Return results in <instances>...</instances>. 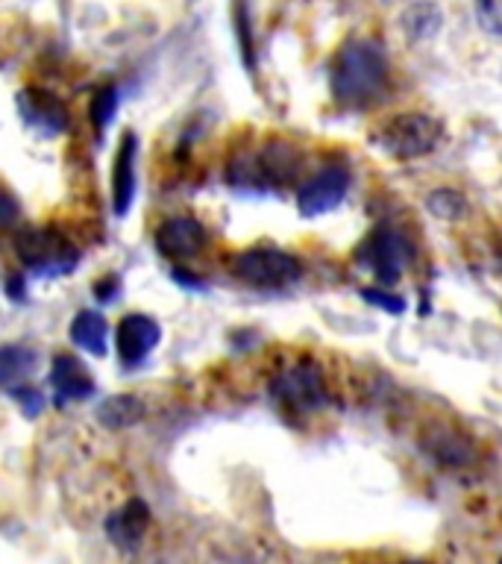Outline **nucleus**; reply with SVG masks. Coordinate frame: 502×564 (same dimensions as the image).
I'll list each match as a JSON object with an SVG mask.
<instances>
[{
  "label": "nucleus",
  "instance_id": "19",
  "mask_svg": "<svg viewBox=\"0 0 502 564\" xmlns=\"http://www.w3.org/2000/svg\"><path fill=\"white\" fill-rule=\"evenodd\" d=\"M429 206L438 212V215H444V218H456V215H461V209H465V197L456 192H438L429 197Z\"/></svg>",
  "mask_w": 502,
  "mask_h": 564
},
{
  "label": "nucleus",
  "instance_id": "17",
  "mask_svg": "<svg viewBox=\"0 0 502 564\" xmlns=\"http://www.w3.org/2000/svg\"><path fill=\"white\" fill-rule=\"evenodd\" d=\"M476 21L482 30L502 35V0H473Z\"/></svg>",
  "mask_w": 502,
  "mask_h": 564
},
{
  "label": "nucleus",
  "instance_id": "3",
  "mask_svg": "<svg viewBox=\"0 0 502 564\" xmlns=\"http://www.w3.org/2000/svg\"><path fill=\"white\" fill-rule=\"evenodd\" d=\"M271 394L276 397V403L297 414L317 412V409H324L326 400H329L324 370L317 368L315 361L306 359L294 361L291 368L276 373L271 382Z\"/></svg>",
  "mask_w": 502,
  "mask_h": 564
},
{
  "label": "nucleus",
  "instance_id": "8",
  "mask_svg": "<svg viewBox=\"0 0 502 564\" xmlns=\"http://www.w3.org/2000/svg\"><path fill=\"white\" fill-rule=\"evenodd\" d=\"M159 338H162V329L148 315H127L114 329V347L127 365H139L148 359V352L156 347Z\"/></svg>",
  "mask_w": 502,
  "mask_h": 564
},
{
  "label": "nucleus",
  "instance_id": "16",
  "mask_svg": "<svg viewBox=\"0 0 502 564\" xmlns=\"http://www.w3.org/2000/svg\"><path fill=\"white\" fill-rule=\"evenodd\" d=\"M97 414L106 426H130L141 417V403L135 397H109Z\"/></svg>",
  "mask_w": 502,
  "mask_h": 564
},
{
  "label": "nucleus",
  "instance_id": "13",
  "mask_svg": "<svg viewBox=\"0 0 502 564\" xmlns=\"http://www.w3.org/2000/svg\"><path fill=\"white\" fill-rule=\"evenodd\" d=\"M18 109L24 115L30 123H39L42 130L56 132L65 127V109L56 97H51L47 91H24V95L18 97Z\"/></svg>",
  "mask_w": 502,
  "mask_h": 564
},
{
  "label": "nucleus",
  "instance_id": "5",
  "mask_svg": "<svg viewBox=\"0 0 502 564\" xmlns=\"http://www.w3.org/2000/svg\"><path fill=\"white\" fill-rule=\"evenodd\" d=\"M18 256L35 273H65L77 264V247L51 229H30L18 238Z\"/></svg>",
  "mask_w": 502,
  "mask_h": 564
},
{
  "label": "nucleus",
  "instance_id": "4",
  "mask_svg": "<svg viewBox=\"0 0 502 564\" xmlns=\"http://www.w3.org/2000/svg\"><path fill=\"white\" fill-rule=\"evenodd\" d=\"M232 273L255 289H285L303 276V264L297 256L276 250V247H253V250L236 256Z\"/></svg>",
  "mask_w": 502,
  "mask_h": 564
},
{
  "label": "nucleus",
  "instance_id": "20",
  "mask_svg": "<svg viewBox=\"0 0 502 564\" xmlns=\"http://www.w3.org/2000/svg\"><path fill=\"white\" fill-rule=\"evenodd\" d=\"M15 218H18L15 197L0 188V229L12 227V224H15Z\"/></svg>",
  "mask_w": 502,
  "mask_h": 564
},
{
  "label": "nucleus",
  "instance_id": "10",
  "mask_svg": "<svg viewBox=\"0 0 502 564\" xmlns=\"http://www.w3.org/2000/svg\"><path fill=\"white\" fill-rule=\"evenodd\" d=\"M150 527V509L141 500L123 502L112 518L106 520V535L121 550H135Z\"/></svg>",
  "mask_w": 502,
  "mask_h": 564
},
{
  "label": "nucleus",
  "instance_id": "2",
  "mask_svg": "<svg viewBox=\"0 0 502 564\" xmlns=\"http://www.w3.org/2000/svg\"><path fill=\"white\" fill-rule=\"evenodd\" d=\"M444 127L432 115L405 112L394 115L391 121L379 130V148L394 159H421L438 148Z\"/></svg>",
  "mask_w": 502,
  "mask_h": 564
},
{
  "label": "nucleus",
  "instance_id": "1",
  "mask_svg": "<svg viewBox=\"0 0 502 564\" xmlns=\"http://www.w3.org/2000/svg\"><path fill=\"white\" fill-rule=\"evenodd\" d=\"M388 88V59L373 42L356 39L335 56L332 95L347 109H368Z\"/></svg>",
  "mask_w": 502,
  "mask_h": 564
},
{
  "label": "nucleus",
  "instance_id": "21",
  "mask_svg": "<svg viewBox=\"0 0 502 564\" xmlns=\"http://www.w3.org/2000/svg\"><path fill=\"white\" fill-rule=\"evenodd\" d=\"M364 297L370 300V303H376L379 308H388V312H403V300L400 297H394V294H382V291H373V289H368L364 291Z\"/></svg>",
  "mask_w": 502,
  "mask_h": 564
},
{
  "label": "nucleus",
  "instance_id": "12",
  "mask_svg": "<svg viewBox=\"0 0 502 564\" xmlns=\"http://www.w3.org/2000/svg\"><path fill=\"white\" fill-rule=\"evenodd\" d=\"M51 382L59 400H83V397L95 391V382L88 377V370L74 356H59V359L53 361Z\"/></svg>",
  "mask_w": 502,
  "mask_h": 564
},
{
  "label": "nucleus",
  "instance_id": "9",
  "mask_svg": "<svg viewBox=\"0 0 502 564\" xmlns=\"http://www.w3.org/2000/svg\"><path fill=\"white\" fill-rule=\"evenodd\" d=\"M206 247V229L194 218H171L156 232V250L167 259H192Z\"/></svg>",
  "mask_w": 502,
  "mask_h": 564
},
{
  "label": "nucleus",
  "instance_id": "6",
  "mask_svg": "<svg viewBox=\"0 0 502 564\" xmlns=\"http://www.w3.org/2000/svg\"><path fill=\"white\" fill-rule=\"evenodd\" d=\"M405 262H408V245L391 227L370 232V238L359 250V264L370 268L382 282H394L405 271Z\"/></svg>",
  "mask_w": 502,
  "mask_h": 564
},
{
  "label": "nucleus",
  "instance_id": "7",
  "mask_svg": "<svg viewBox=\"0 0 502 564\" xmlns=\"http://www.w3.org/2000/svg\"><path fill=\"white\" fill-rule=\"evenodd\" d=\"M347 188H350V174L347 167H326L320 174H315L303 188L297 192V206L303 215H324V212L335 209L338 203L347 197Z\"/></svg>",
  "mask_w": 502,
  "mask_h": 564
},
{
  "label": "nucleus",
  "instance_id": "18",
  "mask_svg": "<svg viewBox=\"0 0 502 564\" xmlns=\"http://www.w3.org/2000/svg\"><path fill=\"white\" fill-rule=\"evenodd\" d=\"M114 109H118V91L109 86L103 88V91L95 97V104H91V118H95L97 127H103V123L114 115Z\"/></svg>",
  "mask_w": 502,
  "mask_h": 564
},
{
  "label": "nucleus",
  "instance_id": "11",
  "mask_svg": "<svg viewBox=\"0 0 502 564\" xmlns=\"http://www.w3.org/2000/svg\"><path fill=\"white\" fill-rule=\"evenodd\" d=\"M135 153H139V141L132 132H123L112 167V203L118 215H127L132 197H135Z\"/></svg>",
  "mask_w": 502,
  "mask_h": 564
},
{
  "label": "nucleus",
  "instance_id": "22",
  "mask_svg": "<svg viewBox=\"0 0 502 564\" xmlns=\"http://www.w3.org/2000/svg\"><path fill=\"white\" fill-rule=\"evenodd\" d=\"M18 400H21V405L26 409V414H35L39 409H44L42 394H39V391H33V388L21 386V391H18Z\"/></svg>",
  "mask_w": 502,
  "mask_h": 564
},
{
  "label": "nucleus",
  "instance_id": "14",
  "mask_svg": "<svg viewBox=\"0 0 502 564\" xmlns=\"http://www.w3.org/2000/svg\"><path fill=\"white\" fill-rule=\"evenodd\" d=\"M106 335H109L106 321L97 312H91V308L79 312L74 317V324H70V338H74V344L83 347V350L95 352V356H103L106 352Z\"/></svg>",
  "mask_w": 502,
  "mask_h": 564
},
{
  "label": "nucleus",
  "instance_id": "15",
  "mask_svg": "<svg viewBox=\"0 0 502 564\" xmlns=\"http://www.w3.org/2000/svg\"><path fill=\"white\" fill-rule=\"evenodd\" d=\"M33 368L35 356L26 347H0V388L24 386Z\"/></svg>",
  "mask_w": 502,
  "mask_h": 564
}]
</instances>
